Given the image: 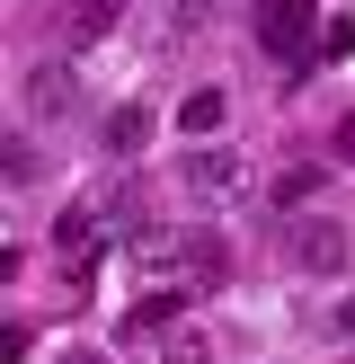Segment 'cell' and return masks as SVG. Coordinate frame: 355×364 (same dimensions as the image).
Returning a JSON list of instances; mask_svg holds the SVG:
<instances>
[{
	"label": "cell",
	"mask_w": 355,
	"mask_h": 364,
	"mask_svg": "<svg viewBox=\"0 0 355 364\" xmlns=\"http://www.w3.org/2000/svg\"><path fill=\"white\" fill-rule=\"evenodd\" d=\"M240 187H248V160L231 151V142H195V151L178 160V196H187L195 213H222V205H240Z\"/></svg>",
	"instance_id": "cell-1"
},
{
	"label": "cell",
	"mask_w": 355,
	"mask_h": 364,
	"mask_svg": "<svg viewBox=\"0 0 355 364\" xmlns=\"http://www.w3.org/2000/svg\"><path fill=\"white\" fill-rule=\"evenodd\" d=\"M275 249H284V267H293V276H337V267L355 258L346 223H329V213H284Z\"/></svg>",
	"instance_id": "cell-2"
},
{
	"label": "cell",
	"mask_w": 355,
	"mask_h": 364,
	"mask_svg": "<svg viewBox=\"0 0 355 364\" xmlns=\"http://www.w3.org/2000/svg\"><path fill=\"white\" fill-rule=\"evenodd\" d=\"M18 107H27V124H62L71 107H80V53H53V63H36L27 80H18Z\"/></svg>",
	"instance_id": "cell-3"
},
{
	"label": "cell",
	"mask_w": 355,
	"mask_h": 364,
	"mask_svg": "<svg viewBox=\"0 0 355 364\" xmlns=\"http://www.w3.org/2000/svg\"><path fill=\"white\" fill-rule=\"evenodd\" d=\"M169 124H178L187 142H222V124H231V89H222V80H195L187 98H178Z\"/></svg>",
	"instance_id": "cell-4"
},
{
	"label": "cell",
	"mask_w": 355,
	"mask_h": 364,
	"mask_svg": "<svg viewBox=\"0 0 355 364\" xmlns=\"http://www.w3.org/2000/svg\"><path fill=\"white\" fill-rule=\"evenodd\" d=\"M266 53H275V63L320 53V36H311V0H266Z\"/></svg>",
	"instance_id": "cell-5"
},
{
	"label": "cell",
	"mask_w": 355,
	"mask_h": 364,
	"mask_svg": "<svg viewBox=\"0 0 355 364\" xmlns=\"http://www.w3.org/2000/svg\"><path fill=\"white\" fill-rule=\"evenodd\" d=\"M116 18H124V0H71V9H62V45H71V53L106 45V36H116Z\"/></svg>",
	"instance_id": "cell-6"
},
{
	"label": "cell",
	"mask_w": 355,
	"mask_h": 364,
	"mask_svg": "<svg viewBox=\"0 0 355 364\" xmlns=\"http://www.w3.org/2000/svg\"><path fill=\"white\" fill-rule=\"evenodd\" d=\"M160 364H213V329H187V320H169V329H160Z\"/></svg>",
	"instance_id": "cell-7"
},
{
	"label": "cell",
	"mask_w": 355,
	"mask_h": 364,
	"mask_svg": "<svg viewBox=\"0 0 355 364\" xmlns=\"http://www.w3.org/2000/svg\"><path fill=\"white\" fill-rule=\"evenodd\" d=\"M320 338H329L337 355H355V284H346V294L329 302V311H320Z\"/></svg>",
	"instance_id": "cell-8"
},
{
	"label": "cell",
	"mask_w": 355,
	"mask_h": 364,
	"mask_svg": "<svg viewBox=\"0 0 355 364\" xmlns=\"http://www.w3.org/2000/svg\"><path fill=\"white\" fill-rule=\"evenodd\" d=\"M142 134H151V116H142V107H116V116L98 124V142H106V151H133Z\"/></svg>",
	"instance_id": "cell-9"
},
{
	"label": "cell",
	"mask_w": 355,
	"mask_h": 364,
	"mask_svg": "<svg viewBox=\"0 0 355 364\" xmlns=\"http://www.w3.org/2000/svg\"><path fill=\"white\" fill-rule=\"evenodd\" d=\"M0 169H9V187H36V142L9 134V142H0Z\"/></svg>",
	"instance_id": "cell-10"
},
{
	"label": "cell",
	"mask_w": 355,
	"mask_h": 364,
	"mask_svg": "<svg viewBox=\"0 0 355 364\" xmlns=\"http://www.w3.org/2000/svg\"><path fill=\"white\" fill-rule=\"evenodd\" d=\"M311 196H320V169H284V178H275V205H284V213H302Z\"/></svg>",
	"instance_id": "cell-11"
},
{
	"label": "cell",
	"mask_w": 355,
	"mask_h": 364,
	"mask_svg": "<svg viewBox=\"0 0 355 364\" xmlns=\"http://www.w3.org/2000/svg\"><path fill=\"white\" fill-rule=\"evenodd\" d=\"M213 18H222V0H169V27H178V36L213 27Z\"/></svg>",
	"instance_id": "cell-12"
},
{
	"label": "cell",
	"mask_w": 355,
	"mask_h": 364,
	"mask_svg": "<svg viewBox=\"0 0 355 364\" xmlns=\"http://www.w3.org/2000/svg\"><path fill=\"white\" fill-rule=\"evenodd\" d=\"M320 53H329V63H337V53H355V18H329V27H320Z\"/></svg>",
	"instance_id": "cell-13"
},
{
	"label": "cell",
	"mask_w": 355,
	"mask_h": 364,
	"mask_svg": "<svg viewBox=\"0 0 355 364\" xmlns=\"http://www.w3.org/2000/svg\"><path fill=\"white\" fill-rule=\"evenodd\" d=\"M329 151H337V160H355V107H346V116H337V134H329Z\"/></svg>",
	"instance_id": "cell-14"
},
{
	"label": "cell",
	"mask_w": 355,
	"mask_h": 364,
	"mask_svg": "<svg viewBox=\"0 0 355 364\" xmlns=\"http://www.w3.org/2000/svg\"><path fill=\"white\" fill-rule=\"evenodd\" d=\"M62 364H98V355H62Z\"/></svg>",
	"instance_id": "cell-15"
}]
</instances>
